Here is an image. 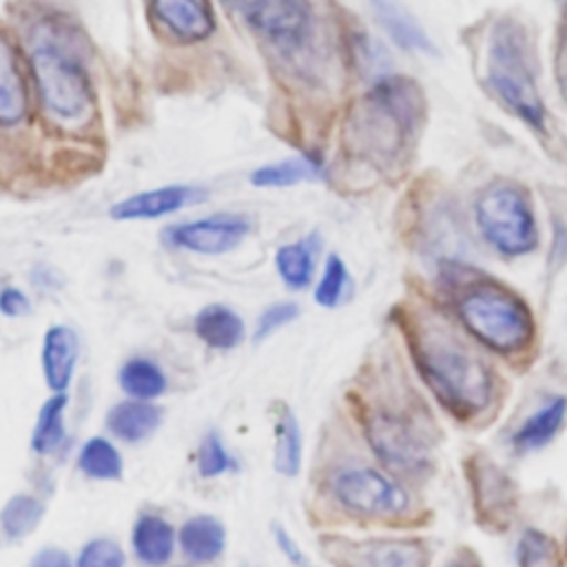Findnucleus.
I'll use <instances>...</instances> for the list:
<instances>
[{
    "label": "nucleus",
    "instance_id": "obj_1",
    "mask_svg": "<svg viewBox=\"0 0 567 567\" xmlns=\"http://www.w3.org/2000/svg\"><path fill=\"white\" fill-rule=\"evenodd\" d=\"M405 337L421 379L450 414L467 421L487 408L492 372L445 321L416 317L405 323Z\"/></svg>",
    "mask_w": 567,
    "mask_h": 567
},
{
    "label": "nucleus",
    "instance_id": "obj_2",
    "mask_svg": "<svg viewBox=\"0 0 567 567\" xmlns=\"http://www.w3.org/2000/svg\"><path fill=\"white\" fill-rule=\"evenodd\" d=\"M425 117L419 84L405 75L379 78L352 106L343 144L377 166L399 162L412 146Z\"/></svg>",
    "mask_w": 567,
    "mask_h": 567
},
{
    "label": "nucleus",
    "instance_id": "obj_3",
    "mask_svg": "<svg viewBox=\"0 0 567 567\" xmlns=\"http://www.w3.org/2000/svg\"><path fill=\"white\" fill-rule=\"evenodd\" d=\"M27 64L40 106L58 124H84L93 111V86L80 51L58 20L33 24Z\"/></svg>",
    "mask_w": 567,
    "mask_h": 567
},
{
    "label": "nucleus",
    "instance_id": "obj_4",
    "mask_svg": "<svg viewBox=\"0 0 567 567\" xmlns=\"http://www.w3.org/2000/svg\"><path fill=\"white\" fill-rule=\"evenodd\" d=\"M483 78L494 97L534 133L547 131V109L538 89L534 47L523 22L498 18L483 44Z\"/></svg>",
    "mask_w": 567,
    "mask_h": 567
},
{
    "label": "nucleus",
    "instance_id": "obj_5",
    "mask_svg": "<svg viewBox=\"0 0 567 567\" xmlns=\"http://www.w3.org/2000/svg\"><path fill=\"white\" fill-rule=\"evenodd\" d=\"M463 326L487 348L514 354L532 346L534 317L527 303L492 279L474 281L456 301Z\"/></svg>",
    "mask_w": 567,
    "mask_h": 567
},
{
    "label": "nucleus",
    "instance_id": "obj_6",
    "mask_svg": "<svg viewBox=\"0 0 567 567\" xmlns=\"http://www.w3.org/2000/svg\"><path fill=\"white\" fill-rule=\"evenodd\" d=\"M474 219L483 239L503 257H520L538 246V221L527 190L498 179L474 202Z\"/></svg>",
    "mask_w": 567,
    "mask_h": 567
},
{
    "label": "nucleus",
    "instance_id": "obj_7",
    "mask_svg": "<svg viewBox=\"0 0 567 567\" xmlns=\"http://www.w3.org/2000/svg\"><path fill=\"white\" fill-rule=\"evenodd\" d=\"M221 4L279 53H299L315 35V13L308 0H221Z\"/></svg>",
    "mask_w": 567,
    "mask_h": 567
},
{
    "label": "nucleus",
    "instance_id": "obj_8",
    "mask_svg": "<svg viewBox=\"0 0 567 567\" xmlns=\"http://www.w3.org/2000/svg\"><path fill=\"white\" fill-rule=\"evenodd\" d=\"M361 425L372 450L388 467L414 474L430 465V441L408 412L370 405L361 414Z\"/></svg>",
    "mask_w": 567,
    "mask_h": 567
},
{
    "label": "nucleus",
    "instance_id": "obj_9",
    "mask_svg": "<svg viewBox=\"0 0 567 567\" xmlns=\"http://www.w3.org/2000/svg\"><path fill=\"white\" fill-rule=\"evenodd\" d=\"M332 494L337 501L368 518H392L408 509L405 489L372 467H350L332 478Z\"/></svg>",
    "mask_w": 567,
    "mask_h": 567
},
{
    "label": "nucleus",
    "instance_id": "obj_10",
    "mask_svg": "<svg viewBox=\"0 0 567 567\" xmlns=\"http://www.w3.org/2000/svg\"><path fill=\"white\" fill-rule=\"evenodd\" d=\"M323 554L337 567H427L430 551L414 538H326Z\"/></svg>",
    "mask_w": 567,
    "mask_h": 567
},
{
    "label": "nucleus",
    "instance_id": "obj_11",
    "mask_svg": "<svg viewBox=\"0 0 567 567\" xmlns=\"http://www.w3.org/2000/svg\"><path fill=\"white\" fill-rule=\"evenodd\" d=\"M467 481L481 525L496 532L507 529L518 503L516 485L507 472L492 458L476 454L467 461Z\"/></svg>",
    "mask_w": 567,
    "mask_h": 567
},
{
    "label": "nucleus",
    "instance_id": "obj_12",
    "mask_svg": "<svg viewBox=\"0 0 567 567\" xmlns=\"http://www.w3.org/2000/svg\"><path fill=\"white\" fill-rule=\"evenodd\" d=\"M250 233V219L239 213H213L164 230L166 244L199 255H221L237 248Z\"/></svg>",
    "mask_w": 567,
    "mask_h": 567
},
{
    "label": "nucleus",
    "instance_id": "obj_13",
    "mask_svg": "<svg viewBox=\"0 0 567 567\" xmlns=\"http://www.w3.org/2000/svg\"><path fill=\"white\" fill-rule=\"evenodd\" d=\"M157 29L179 44H195L213 35L215 11L210 0H146Z\"/></svg>",
    "mask_w": 567,
    "mask_h": 567
},
{
    "label": "nucleus",
    "instance_id": "obj_14",
    "mask_svg": "<svg viewBox=\"0 0 567 567\" xmlns=\"http://www.w3.org/2000/svg\"><path fill=\"white\" fill-rule=\"evenodd\" d=\"M27 69L20 60L16 42L0 29V126H18L31 111V89Z\"/></svg>",
    "mask_w": 567,
    "mask_h": 567
},
{
    "label": "nucleus",
    "instance_id": "obj_15",
    "mask_svg": "<svg viewBox=\"0 0 567 567\" xmlns=\"http://www.w3.org/2000/svg\"><path fill=\"white\" fill-rule=\"evenodd\" d=\"M206 199V190L190 184H168L151 190L135 193L126 199H120L111 208V217L120 221L131 219H157L171 213H177L190 204Z\"/></svg>",
    "mask_w": 567,
    "mask_h": 567
},
{
    "label": "nucleus",
    "instance_id": "obj_16",
    "mask_svg": "<svg viewBox=\"0 0 567 567\" xmlns=\"http://www.w3.org/2000/svg\"><path fill=\"white\" fill-rule=\"evenodd\" d=\"M370 9L377 24L388 33V38L396 47H401L408 53H434L430 35L399 0H370Z\"/></svg>",
    "mask_w": 567,
    "mask_h": 567
},
{
    "label": "nucleus",
    "instance_id": "obj_17",
    "mask_svg": "<svg viewBox=\"0 0 567 567\" xmlns=\"http://www.w3.org/2000/svg\"><path fill=\"white\" fill-rule=\"evenodd\" d=\"M78 359V337L66 326H51L42 343V370L53 392H64L71 383Z\"/></svg>",
    "mask_w": 567,
    "mask_h": 567
},
{
    "label": "nucleus",
    "instance_id": "obj_18",
    "mask_svg": "<svg viewBox=\"0 0 567 567\" xmlns=\"http://www.w3.org/2000/svg\"><path fill=\"white\" fill-rule=\"evenodd\" d=\"M326 175V164L315 153H303L295 157H286L279 162H270L250 173V184L259 188H284L301 182L321 179Z\"/></svg>",
    "mask_w": 567,
    "mask_h": 567
},
{
    "label": "nucleus",
    "instance_id": "obj_19",
    "mask_svg": "<svg viewBox=\"0 0 567 567\" xmlns=\"http://www.w3.org/2000/svg\"><path fill=\"white\" fill-rule=\"evenodd\" d=\"M195 334L210 348L217 350H228L235 348L244 339V321L241 317L221 306V303H210L202 308L195 317Z\"/></svg>",
    "mask_w": 567,
    "mask_h": 567
},
{
    "label": "nucleus",
    "instance_id": "obj_20",
    "mask_svg": "<svg viewBox=\"0 0 567 567\" xmlns=\"http://www.w3.org/2000/svg\"><path fill=\"white\" fill-rule=\"evenodd\" d=\"M226 532L213 516H193L179 529V547L193 563H210L224 551Z\"/></svg>",
    "mask_w": 567,
    "mask_h": 567
},
{
    "label": "nucleus",
    "instance_id": "obj_21",
    "mask_svg": "<svg viewBox=\"0 0 567 567\" xmlns=\"http://www.w3.org/2000/svg\"><path fill=\"white\" fill-rule=\"evenodd\" d=\"M565 414H567V399L565 396L549 399L543 408L532 412L523 421V425L514 432V439H512L514 447L520 452H527V450H538L547 445L560 430Z\"/></svg>",
    "mask_w": 567,
    "mask_h": 567
},
{
    "label": "nucleus",
    "instance_id": "obj_22",
    "mask_svg": "<svg viewBox=\"0 0 567 567\" xmlns=\"http://www.w3.org/2000/svg\"><path fill=\"white\" fill-rule=\"evenodd\" d=\"M162 421L159 408L148 401H122L106 414V427L122 441H140L148 436Z\"/></svg>",
    "mask_w": 567,
    "mask_h": 567
},
{
    "label": "nucleus",
    "instance_id": "obj_23",
    "mask_svg": "<svg viewBox=\"0 0 567 567\" xmlns=\"http://www.w3.org/2000/svg\"><path fill=\"white\" fill-rule=\"evenodd\" d=\"M175 547L173 527L153 514H144L137 518L133 527V549L137 558L146 565H164Z\"/></svg>",
    "mask_w": 567,
    "mask_h": 567
},
{
    "label": "nucleus",
    "instance_id": "obj_24",
    "mask_svg": "<svg viewBox=\"0 0 567 567\" xmlns=\"http://www.w3.org/2000/svg\"><path fill=\"white\" fill-rule=\"evenodd\" d=\"M317 237H306L292 244H284L275 255V266L279 277L288 288H306L315 275V255H317Z\"/></svg>",
    "mask_w": 567,
    "mask_h": 567
},
{
    "label": "nucleus",
    "instance_id": "obj_25",
    "mask_svg": "<svg viewBox=\"0 0 567 567\" xmlns=\"http://www.w3.org/2000/svg\"><path fill=\"white\" fill-rule=\"evenodd\" d=\"M122 390L140 401L159 396L166 390V377L151 359H128L120 370Z\"/></svg>",
    "mask_w": 567,
    "mask_h": 567
},
{
    "label": "nucleus",
    "instance_id": "obj_26",
    "mask_svg": "<svg viewBox=\"0 0 567 567\" xmlns=\"http://www.w3.org/2000/svg\"><path fill=\"white\" fill-rule=\"evenodd\" d=\"M64 408H66L64 392H58L40 408L33 436H31V447L38 454H51L64 441V416H62Z\"/></svg>",
    "mask_w": 567,
    "mask_h": 567
},
{
    "label": "nucleus",
    "instance_id": "obj_27",
    "mask_svg": "<svg viewBox=\"0 0 567 567\" xmlns=\"http://www.w3.org/2000/svg\"><path fill=\"white\" fill-rule=\"evenodd\" d=\"M78 465L84 474L93 476V478H120L122 476V456L120 452L102 436H95L91 441H86L80 450V458Z\"/></svg>",
    "mask_w": 567,
    "mask_h": 567
},
{
    "label": "nucleus",
    "instance_id": "obj_28",
    "mask_svg": "<svg viewBox=\"0 0 567 567\" xmlns=\"http://www.w3.org/2000/svg\"><path fill=\"white\" fill-rule=\"evenodd\" d=\"M275 470L284 476H295L301 465V432L292 412H284L277 425V443H275Z\"/></svg>",
    "mask_w": 567,
    "mask_h": 567
},
{
    "label": "nucleus",
    "instance_id": "obj_29",
    "mask_svg": "<svg viewBox=\"0 0 567 567\" xmlns=\"http://www.w3.org/2000/svg\"><path fill=\"white\" fill-rule=\"evenodd\" d=\"M42 503L29 494H18L13 498L7 501V505L0 512V525L7 532V536L11 538H22L27 536L31 529H35V525L42 518Z\"/></svg>",
    "mask_w": 567,
    "mask_h": 567
},
{
    "label": "nucleus",
    "instance_id": "obj_30",
    "mask_svg": "<svg viewBox=\"0 0 567 567\" xmlns=\"http://www.w3.org/2000/svg\"><path fill=\"white\" fill-rule=\"evenodd\" d=\"M518 567H554L558 563V547L554 538L538 529H527L516 545Z\"/></svg>",
    "mask_w": 567,
    "mask_h": 567
},
{
    "label": "nucleus",
    "instance_id": "obj_31",
    "mask_svg": "<svg viewBox=\"0 0 567 567\" xmlns=\"http://www.w3.org/2000/svg\"><path fill=\"white\" fill-rule=\"evenodd\" d=\"M346 284H348V268H346V264L337 255H330L326 259L323 275H321V279L317 284V290H315L317 303H321L326 308H334L341 301V297H343Z\"/></svg>",
    "mask_w": 567,
    "mask_h": 567
},
{
    "label": "nucleus",
    "instance_id": "obj_32",
    "mask_svg": "<svg viewBox=\"0 0 567 567\" xmlns=\"http://www.w3.org/2000/svg\"><path fill=\"white\" fill-rule=\"evenodd\" d=\"M197 467H199L202 476H217V474H224L226 470L235 467V461L230 458V454L226 452V447L217 434L210 432L202 441V445L197 450Z\"/></svg>",
    "mask_w": 567,
    "mask_h": 567
},
{
    "label": "nucleus",
    "instance_id": "obj_33",
    "mask_svg": "<svg viewBox=\"0 0 567 567\" xmlns=\"http://www.w3.org/2000/svg\"><path fill=\"white\" fill-rule=\"evenodd\" d=\"M78 567H124V551L109 538H95L82 547Z\"/></svg>",
    "mask_w": 567,
    "mask_h": 567
},
{
    "label": "nucleus",
    "instance_id": "obj_34",
    "mask_svg": "<svg viewBox=\"0 0 567 567\" xmlns=\"http://www.w3.org/2000/svg\"><path fill=\"white\" fill-rule=\"evenodd\" d=\"M297 312H299L297 303H290V301H279V303L268 306V308L261 312L259 321H257L255 339H264V337H268L270 332L279 330L281 326H286L288 321H292V319L297 317Z\"/></svg>",
    "mask_w": 567,
    "mask_h": 567
},
{
    "label": "nucleus",
    "instance_id": "obj_35",
    "mask_svg": "<svg viewBox=\"0 0 567 567\" xmlns=\"http://www.w3.org/2000/svg\"><path fill=\"white\" fill-rule=\"evenodd\" d=\"M554 75H556V84H558V89H560V95H563V100L567 102V7H565L563 22H560L558 40H556Z\"/></svg>",
    "mask_w": 567,
    "mask_h": 567
},
{
    "label": "nucleus",
    "instance_id": "obj_36",
    "mask_svg": "<svg viewBox=\"0 0 567 567\" xmlns=\"http://www.w3.org/2000/svg\"><path fill=\"white\" fill-rule=\"evenodd\" d=\"M29 299L18 288H2L0 290V312L7 317H20L29 312Z\"/></svg>",
    "mask_w": 567,
    "mask_h": 567
},
{
    "label": "nucleus",
    "instance_id": "obj_37",
    "mask_svg": "<svg viewBox=\"0 0 567 567\" xmlns=\"http://www.w3.org/2000/svg\"><path fill=\"white\" fill-rule=\"evenodd\" d=\"M31 567H73V565H71V558L62 549L49 547L33 556Z\"/></svg>",
    "mask_w": 567,
    "mask_h": 567
},
{
    "label": "nucleus",
    "instance_id": "obj_38",
    "mask_svg": "<svg viewBox=\"0 0 567 567\" xmlns=\"http://www.w3.org/2000/svg\"><path fill=\"white\" fill-rule=\"evenodd\" d=\"M275 536H277V543H279V547L284 549V554L288 556V560H292V563H295V565H299V567H308V563H306V558H303L301 549L295 545V540H292V538H290L281 527H277Z\"/></svg>",
    "mask_w": 567,
    "mask_h": 567
},
{
    "label": "nucleus",
    "instance_id": "obj_39",
    "mask_svg": "<svg viewBox=\"0 0 567 567\" xmlns=\"http://www.w3.org/2000/svg\"><path fill=\"white\" fill-rule=\"evenodd\" d=\"M447 567H481V563L476 558H472V556H463V558L452 560Z\"/></svg>",
    "mask_w": 567,
    "mask_h": 567
}]
</instances>
